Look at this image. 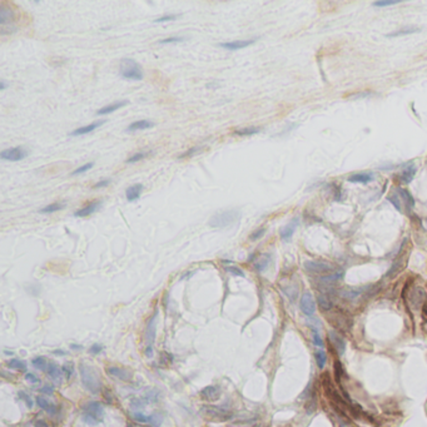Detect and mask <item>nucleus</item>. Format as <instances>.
Listing matches in <instances>:
<instances>
[{"mask_svg": "<svg viewBox=\"0 0 427 427\" xmlns=\"http://www.w3.org/2000/svg\"><path fill=\"white\" fill-rule=\"evenodd\" d=\"M79 371L82 383L86 387V390L89 391L91 393H94V395L100 392L101 381L96 370L92 367V366L87 365V363H80Z\"/></svg>", "mask_w": 427, "mask_h": 427, "instance_id": "obj_1", "label": "nucleus"}, {"mask_svg": "<svg viewBox=\"0 0 427 427\" xmlns=\"http://www.w3.org/2000/svg\"><path fill=\"white\" fill-rule=\"evenodd\" d=\"M82 419L89 426H96L104 419V407L100 402H88L83 407Z\"/></svg>", "mask_w": 427, "mask_h": 427, "instance_id": "obj_2", "label": "nucleus"}, {"mask_svg": "<svg viewBox=\"0 0 427 427\" xmlns=\"http://www.w3.org/2000/svg\"><path fill=\"white\" fill-rule=\"evenodd\" d=\"M119 74L120 77L128 80H142L144 74L141 65L133 60V59L124 58L120 60L119 64Z\"/></svg>", "mask_w": 427, "mask_h": 427, "instance_id": "obj_3", "label": "nucleus"}, {"mask_svg": "<svg viewBox=\"0 0 427 427\" xmlns=\"http://www.w3.org/2000/svg\"><path fill=\"white\" fill-rule=\"evenodd\" d=\"M200 414L204 419L212 422H227L233 419L232 412L214 405L200 406Z\"/></svg>", "mask_w": 427, "mask_h": 427, "instance_id": "obj_4", "label": "nucleus"}, {"mask_svg": "<svg viewBox=\"0 0 427 427\" xmlns=\"http://www.w3.org/2000/svg\"><path fill=\"white\" fill-rule=\"evenodd\" d=\"M240 213L238 209H228V211L219 212L216 213L209 219V226L213 228H225L228 226L235 225L236 222L239 219Z\"/></svg>", "mask_w": 427, "mask_h": 427, "instance_id": "obj_5", "label": "nucleus"}, {"mask_svg": "<svg viewBox=\"0 0 427 427\" xmlns=\"http://www.w3.org/2000/svg\"><path fill=\"white\" fill-rule=\"evenodd\" d=\"M303 266L304 270L310 272L311 275H330L333 271V266L326 262L306 261Z\"/></svg>", "mask_w": 427, "mask_h": 427, "instance_id": "obj_6", "label": "nucleus"}, {"mask_svg": "<svg viewBox=\"0 0 427 427\" xmlns=\"http://www.w3.org/2000/svg\"><path fill=\"white\" fill-rule=\"evenodd\" d=\"M28 155V150L24 147H13L9 149H4L0 153V157L4 160H10V162H19L24 159Z\"/></svg>", "mask_w": 427, "mask_h": 427, "instance_id": "obj_7", "label": "nucleus"}, {"mask_svg": "<svg viewBox=\"0 0 427 427\" xmlns=\"http://www.w3.org/2000/svg\"><path fill=\"white\" fill-rule=\"evenodd\" d=\"M155 320H157V313H154V315H153V317L150 318L149 322H148L147 329H145V342H147V350H145V355H147L148 357H150V356H152V346H153V342H154V338H155V327H157Z\"/></svg>", "mask_w": 427, "mask_h": 427, "instance_id": "obj_8", "label": "nucleus"}, {"mask_svg": "<svg viewBox=\"0 0 427 427\" xmlns=\"http://www.w3.org/2000/svg\"><path fill=\"white\" fill-rule=\"evenodd\" d=\"M299 307H301V311L306 316H308V317L313 316V313H315L316 311V302L315 299H313L312 294L306 292V293L302 296L301 302H299Z\"/></svg>", "mask_w": 427, "mask_h": 427, "instance_id": "obj_9", "label": "nucleus"}, {"mask_svg": "<svg viewBox=\"0 0 427 427\" xmlns=\"http://www.w3.org/2000/svg\"><path fill=\"white\" fill-rule=\"evenodd\" d=\"M200 397L204 401H208V402H216L221 398V388L217 387V386H207V387L203 388L199 392Z\"/></svg>", "mask_w": 427, "mask_h": 427, "instance_id": "obj_10", "label": "nucleus"}, {"mask_svg": "<svg viewBox=\"0 0 427 427\" xmlns=\"http://www.w3.org/2000/svg\"><path fill=\"white\" fill-rule=\"evenodd\" d=\"M257 39H247V40H235V42H227V43H221L219 47L227 50H239V49L247 48L256 43Z\"/></svg>", "mask_w": 427, "mask_h": 427, "instance_id": "obj_11", "label": "nucleus"}, {"mask_svg": "<svg viewBox=\"0 0 427 427\" xmlns=\"http://www.w3.org/2000/svg\"><path fill=\"white\" fill-rule=\"evenodd\" d=\"M342 276H343V272L342 271H338V272H333V273H330V275L323 276V277L320 278V285L321 287H323V292L326 291V288H331L332 286H333L334 283L337 282V281H339L342 278Z\"/></svg>", "mask_w": 427, "mask_h": 427, "instance_id": "obj_12", "label": "nucleus"}, {"mask_svg": "<svg viewBox=\"0 0 427 427\" xmlns=\"http://www.w3.org/2000/svg\"><path fill=\"white\" fill-rule=\"evenodd\" d=\"M101 206V200H94V202L88 203L87 206H84L83 208L78 209V211L74 212V217H88L91 216V214L95 213L96 211H98L99 208H100Z\"/></svg>", "mask_w": 427, "mask_h": 427, "instance_id": "obj_13", "label": "nucleus"}, {"mask_svg": "<svg viewBox=\"0 0 427 427\" xmlns=\"http://www.w3.org/2000/svg\"><path fill=\"white\" fill-rule=\"evenodd\" d=\"M329 337H330V341H331L332 346L336 348L337 353H338L339 356L343 355L344 351H346V341L343 339V337H341L338 333H337V332H334V331L330 332Z\"/></svg>", "mask_w": 427, "mask_h": 427, "instance_id": "obj_14", "label": "nucleus"}, {"mask_svg": "<svg viewBox=\"0 0 427 427\" xmlns=\"http://www.w3.org/2000/svg\"><path fill=\"white\" fill-rule=\"evenodd\" d=\"M14 11L10 6L5 5V4H1L0 5V25L1 27H5V25L10 24L11 22H14Z\"/></svg>", "mask_w": 427, "mask_h": 427, "instance_id": "obj_15", "label": "nucleus"}, {"mask_svg": "<svg viewBox=\"0 0 427 427\" xmlns=\"http://www.w3.org/2000/svg\"><path fill=\"white\" fill-rule=\"evenodd\" d=\"M105 123V120H98V122H94V123L88 124V126H84V127H79V128L74 129V131L70 133V136L72 137H79V136H84V134H88L91 133V132L95 131L98 127L103 126V124Z\"/></svg>", "mask_w": 427, "mask_h": 427, "instance_id": "obj_16", "label": "nucleus"}, {"mask_svg": "<svg viewBox=\"0 0 427 427\" xmlns=\"http://www.w3.org/2000/svg\"><path fill=\"white\" fill-rule=\"evenodd\" d=\"M297 226H298V219H293L291 223H288L287 226H285V227H283L282 230L280 231V236H281V238H282V240H286V242H288V240L292 238V236H293Z\"/></svg>", "mask_w": 427, "mask_h": 427, "instance_id": "obj_17", "label": "nucleus"}, {"mask_svg": "<svg viewBox=\"0 0 427 427\" xmlns=\"http://www.w3.org/2000/svg\"><path fill=\"white\" fill-rule=\"evenodd\" d=\"M108 374L112 376L117 377V379L122 380V381H131L132 380V372H129L126 369H119V367H108Z\"/></svg>", "mask_w": 427, "mask_h": 427, "instance_id": "obj_18", "label": "nucleus"}, {"mask_svg": "<svg viewBox=\"0 0 427 427\" xmlns=\"http://www.w3.org/2000/svg\"><path fill=\"white\" fill-rule=\"evenodd\" d=\"M142 192H143V185H141V183L131 186V187L127 188L126 190L127 200H128V202H134V200H137L141 197Z\"/></svg>", "mask_w": 427, "mask_h": 427, "instance_id": "obj_19", "label": "nucleus"}, {"mask_svg": "<svg viewBox=\"0 0 427 427\" xmlns=\"http://www.w3.org/2000/svg\"><path fill=\"white\" fill-rule=\"evenodd\" d=\"M127 104H128V101L127 100L115 101V103H112V104H109V105H105V107H101L100 109L96 110V115L110 114V113L115 112V110H118L119 108L124 107V105H127Z\"/></svg>", "mask_w": 427, "mask_h": 427, "instance_id": "obj_20", "label": "nucleus"}, {"mask_svg": "<svg viewBox=\"0 0 427 427\" xmlns=\"http://www.w3.org/2000/svg\"><path fill=\"white\" fill-rule=\"evenodd\" d=\"M37 403H38V406H39L40 409L44 410V411H47L49 415L58 414V406H55V405H54V403L49 402V401L47 400V398L40 397V396H38V397H37Z\"/></svg>", "mask_w": 427, "mask_h": 427, "instance_id": "obj_21", "label": "nucleus"}, {"mask_svg": "<svg viewBox=\"0 0 427 427\" xmlns=\"http://www.w3.org/2000/svg\"><path fill=\"white\" fill-rule=\"evenodd\" d=\"M154 126V123L153 122H150V120L147 119H142V120H137V122H133V123L131 124V126L128 127V128L126 129L127 132H137V131H143V129H149L152 128V127Z\"/></svg>", "mask_w": 427, "mask_h": 427, "instance_id": "obj_22", "label": "nucleus"}, {"mask_svg": "<svg viewBox=\"0 0 427 427\" xmlns=\"http://www.w3.org/2000/svg\"><path fill=\"white\" fill-rule=\"evenodd\" d=\"M374 179H375L374 173H357L348 177V182H351V183H363V185L370 183V182H372Z\"/></svg>", "mask_w": 427, "mask_h": 427, "instance_id": "obj_23", "label": "nucleus"}, {"mask_svg": "<svg viewBox=\"0 0 427 427\" xmlns=\"http://www.w3.org/2000/svg\"><path fill=\"white\" fill-rule=\"evenodd\" d=\"M420 32H421V29H420V28H416V27H403V28H401V29L395 30V32L388 33V34H386V37H387V38L402 37V35H410V34H415V33H420Z\"/></svg>", "mask_w": 427, "mask_h": 427, "instance_id": "obj_24", "label": "nucleus"}, {"mask_svg": "<svg viewBox=\"0 0 427 427\" xmlns=\"http://www.w3.org/2000/svg\"><path fill=\"white\" fill-rule=\"evenodd\" d=\"M415 174H416V166L415 164H409V166H406L402 173L400 174V178L403 183H410L414 179Z\"/></svg>", "mask_w": 427, "mask_h": 427, "instance_id": "obj_25", "label": "nucleus"}, {"mask_svg": "<svg viewBox=\"0 0 427 427\" xmlns=\"http://www.w3.org/2000/svg\"><path fill=\"white\" fill-rule=\"evenodd\" d=\"M261 132V127H243L238 128L233 132V136L236 137H248L253 134H258Z\"/></svg>", "mask_w": 427, "mask_h": 427, "instance_id": "obj_26", "label": "nucleus"}, {"mask_svg": "<svg viewBox=\"0 0 427 427\" xmlns=\"http://www.w3.org/2000/svg\"><path fill=\"white\" fill-rule=\"evenodd\" d=\"M271 263V256L270 254H263L258 258V261L254 262V268H256L258 272H263L268 268Z\"/></svg>", "mask_w": 427, "mask_h": 427, "instance_id": "obj_27", "label": "nucleus"}, {"mask_svg": "<svg viewBox=\"0 0 427 427\" xmlns=\"http://www.w3.org/2000/svg\"><path fill=\"white\" fill-rule=\"evenodd\" d=\"M304 410H306L307 415H313L316 412V410H317V395H316V391L312 393V396H311L308 400H306Z\"/></svg>", "mask_w": 427, "mask_h": 427, "instance_id": "obj_28", "label": "nucleus"}, {"mask_svg": "<svg viewBox=\"0 0 427 427\" xmlns=\"http://www.w3.org/2000/svg\"><path fill=\"white\" fill-rule=\"evenodd\" d=\"M47 372H48V376L50 377V379L55 380V381H59V380H60V376H62L63 374L62 370L59 369V366L55 365L54 362H49Z\"/></svg>", "mask_w": 427, "mask_h": 427, "instance_id": "obj_29", "label": "nucleus"}, {"mask_svg": "<svg viewBox=\"0 0 427 427\" xmlns=\"http://www.w3.org/2000/svg\"><path fill=\"white\" fill-rule=\"evenodd\" d=\"M317 303H318V306L322 308V311H326V312H329V311L332 308V302H331V299H330L329 297L326 296V293L318 294Z\"/></svg>", "mask_w": 427, "mask_h": 427, "instance_id": "obj_30", "label": "nucleus"}, {"mask_svg": "<svg viewBox=\"0 0 427 427\" xmlns=\"http://www.w3.org/2000/svg\"><path fill=\"white\" fill-rule=\"evenodd\" d=\"M32 363L35 369L39 370V371H47V370H48L49 362L47 361L46 357H43V356H38V357L33 358Z\"/></svg>", "mask_w": 427, "mask_h": 427, "instance_id": "obj_31", "label": "nucleus"}, {"mask_svg": "<svg viewBox=\"0 0 427 427\" xmlns=\"http://www.w3.org/2000/svg\"><path fill=\"white\" fill-rule=\"evenodd\" d=\"M65 207L64 203H51V204H49V206L44 207V208L40 209V213L43 214H49V213H55V212L60 211V209H63Z\"/></svg>", "mask_w": 427, "mask_h": 427, "instance_id": "obj_32", "label": "nucleus"}, {"mask_svg": "<svg viewBox=\"0 0 427 427\" xmlns=\"http://www.w3.org/2000/svg\"><path fill=\"white\" fill-rule=\"evenodd\" d=\"M363 288H346V289H342L341 291V296L343 297V298H347V299H355L356 297L360 296L361 293H362Z\"/></svg>", "mask_w": 427, "mask_h": 427, "instance_id": "obj_33", "label": "nucleus"}, {"mask_svg": "<svg viewBox=\"0 0 427 427\" xmlns=\"http://www.w3.org/2000/svg\"><path fill=\"white\" fill-rule=\"evenodd\" d=\"M398 193H400L401 197H402V199L406 202V206L409 207V208H414L415 199H414V197L411 195V193H410L409 190H403V188H398Z\"/></svg>", "mask_w": 427, "mask_h": 427, "instance_id": "obj_34", "label": "nucleus"}, {"mask_svg": "<svg viewBox=\"0 0 427 427\" xmlns=\"http://www.w3.org/2000/svg\"><path fill=\"white\" fill-rule=\"evenodd\" d=\"M8 367H10V369H14V370H18V371L27 372V363H25L24 361L11 360L8 362Z\"/></svg>", "mask_w": 427, "mask_h": 427, "instance_id": "obj_35", "label": "nucleus"}, {"mask_svg": "<svg viewBox=\"0 0 427 427\" xmlns=\"http://www.w3.org/2000/svg\"><path fill=\"white\" fill-rule=\"evenodd\" d=\"M149 155V152H138V153H134L133 155H131V157L128 158V159L126 160L127 164H133L137 163V162H139V160L144 159L145 157H148Z\"/></svg>", "mask_w": 427, "mask_h": 427, "instance_id": "obj_36", "label": "nucleus"}, {"mask_svg": "<svg viewBox=\"0 0 427 427\" xmlns=\"http://www.w3.org/2000/svg\"><path fill=\"white\" fill-rule=\"evenodd\" d=\"M315 357H316V362H317L318 367H320V369H323V367L326 366V362H327L326 353L323 352V351H321V350L316 351Z\"/></svg>", "mask_w": 427, "mask_h": 427, "instance_id": "obj_37", "label": "nucleus"}, {"mask_svg": "<svg viewBox=\"0 0 427 427\" xmlns=\"http://www.w3.org/2000/svg\"><path fill=\"white\" fill-rule=\"evenodd\" d=\"M162 421H163V419H162V416H160V414H153L149 416V425L153 427H159L160 425H162Z\"/></svg>", "mask_w": 427, "mask_h": 427, "instance_id": "obj_38", "label": "nucleus"}, {"mask_svg": "<svg viewBox=\"0 0 427 427\" xmlns=\"http://www.w3.org/2000/svg\"><path fill=\"white\" fill-rule=\"evenodd\" d=\"M186 38L183 37H168L164 38V39H160V44H172V43H181V42H185Z\"/></svg>", "mask_w": 427, "mask_h": 427, "instance_id": "obj_39", "label": "nucleus"}, {"mask_svg": "<svg viewBox=\"0 0 427 427\" xmlns=\"http://www.w3.org/2000/svg\"><path fill=\"white\" fill-rule=\"evenodd\" d=\"M93 166H94L93 162H89V163H87V164H84V166L79 167V168L74 169V171L72 172V176H78V174L86 173V172H88L89 169H91Z\"/></svg>", "mask_w": 427, "mask_h": 427, "instance_id": "obj_40", "label": "nucleus"}, {"mask_svg": "<svg viewBox=\"0 0 427 427\" xmlns=\"http://www.w3.org/2000/svg\"><path fill=\"white\" fill-rule=\"evenodd\" d=\"M401 0H381V1H375L374 5L379 6V8H383V6L395 5V4L400 3Z\"/></svg>", "mask_w": 427, "mask_h": 427, "instance_id": "obj_41", "label": "nucleus"}, {"mask_svg": "<svg viewBox=\"0 0 427 427\" xmlns=\"http://www.w3.org/2000/svg\"><path fill=\"white\" fill-rule=\"evenodd\" d=\"M200 150L199 145H195V147L190 148V149L186 150L185 153H182V154L178 155V158H187V157H193V155L195 154V153H198Z\"/></svg>", "mask_w": 427, "mask_h": 427, "instance_id": "obj_42", "label": "nucleus"}, {"mask_svg": "<svg viewBox=\"0 0 427 427\" xmlns=\"http://www.w3.org/2000/svg\"><path fill=\"white\" fill-rule=\"evenodd\" d=\"M226 271H227L228 273H231V275L233 276H238V277H244V272H243L240 268L235 267V266H228V267H226Z\"/></svg>", "mask_w": 427, "mask_h": 427, "instance_id": "obj_43", "label": "nucleus"}, {"mask_svg": "<svg viewBox=\"0 0 427 427\" xmlns=\"http://www.w3.org/2000/svg\"><path fill=\"white\" fill-rule=\"evenodd\" d=\"M177 18H178V15H176V14H168V15H163V16H159V18L154 19V23L171 22V20H176Z\"/></svg>", "mask_w": 427, "mask_h": 427, "instance_id": "obj_44", "label": "nucleus"}, {"mask_svg": "<svg viewBox=\"0 0 427 427\" xmlns=\"http://www.w3.org/2000/svg\"><path fill=\"white\" fill-rule=\"evenodd\" d=\"M19 397H20V400L24 401L28 409H32V407H33V401H32V398H30V396L28 395V393L23 392V391H22V392H19Z\"/></svg>", "mask_w": 427, "mask_h": 427, "instance_id": "obj_45", "label": "nucleus"}, {"mask_svg": "<svg viewBox=\"0 0 427 427\" xmlns=\"http://www.w3.org/2000/svg\"><path fill=\"white\" fill-rule=\"evenodd\" d=\"M62 371H63V374L65 375V377H67V379L69 380L70 377H72V375H73V365H72V363L68 362V363H65V365H63Z\"/></svg>", "mask_w": 427, "mask_h": 427, "instance_id": "obj_46", "label": "nucleus"}, {"mask_svg": "<svg viewBox=\"0 0 427 427\" xmlns=\"http://www.w3.org/2000/svg\"><path fill=\"white\" fill-rule=\"evenodd\" d=\"M264 233H266V228H259V230L254 231V232L249 236V238H251V240H257L261 237H263Z\"/></svg>", "mask_w": 427, "mask_h": 427, "instance_id": "obj_47", "label": "nucleus"}, {"mask_svg": "<svg viewBox=\"0 0 427 427\" xmlns=\"http://www.w3.org/2000/svg\"><path fill=\"white\" fill-rule=\"evenodd\" d=\"M133 417L136 421L141 422V424H145V422L149 421V416H145L144 414H141V412H136V414H133Z\"/></svg>", "mask_w": 427, "mask_h": 427, "instance_id": "obj_48", "label": "nucleus"}, {"mask_svg": "<svg viewBox=\"0 0 427 427\" xmlns=\"http://www.w3.org/2000/svg\"><path fill=\"white\" fill-rule=\"evenodd\" d=\"M313 343H315L316 346H318V347H322L323 346V341H322V338H321L320 333H318L317 331L313 332Z\"/></svg>", "mask_w": 427, "mask_h": 427, "instance_id": "obj_49", "label": "nucleus"}, {"mask_svg": "<svg viewBox=\"0 0 427 427\" xmlns=\"http://www.w3.org/2000/svg\"><path fill=\"white\" fill-rule=\"evenodd\" d=\"M103 350V347H101L99 343H94L93 346H92L91 348H89V352L92 353V355H98V353H100V351Z\"/></svg>", "mask_w": 427, "mask_h": 427, "instance_id": "obj_50", "label": "nucleus"}, {"mask_svg": "<svg viewBox=\"0 0 427 427\" xmlns=\"http://www.w3.org/2000/svg\"><path fill=\"white\" fill-rule=\"evenodd\" d=\"M110 183V179H101V181H99L98 183H95V185L93 186V188H103V187H107L108 185Z\"/></svg>", "mask_w": 427, "mask_h": 427, "instance_id": "obj_51", "label": "nucleus"}, {"mask_svg": "<svg viewBox=\"0 0 427 427\" xmlns=\"http://www.w3.org/2000/svg\"><path fill=\"white\" fill-rule=\"evenodd\" d=\"M25 380H27L28 382H30V383H38V382H39V379H38L34 374H27L25 375Z\"/></svg>", "mask_w": 427, "mask_h": 427, "instance_id": "obj_52", "label": "nucleus"}, {"mask_svg": "<svg viewBox=\"0 0 427 427\" xmlns=\"http://www.w3.org/2000/svg\"><path fill=\"white\" fill-rule=\"evenodd\" d=\"M40 392L47 393V395H51V393L54 392V387L53 386H44L43 388H40Z\"/></svg>", "mask_w": 427, "mask_h": 427, "instance_id": "obj_53", "label": "nucleus"}, {"mask_svg": "<svg viewBox=\"0 0 427 427\" xmlns=\"http://www.w3.org/2000/svg\"><path fill=\"white\" fill-rule=\"evenodd\" d=\"M145 402L143 400H141V398H136V400L132 401V406H134V407H142V406H144Z\"/></svg>", "mask_w": 427, "mask_h": 427, "instance_id": "obj_54", "label": "nucleus"}, {"mask_svg": "<svg viewBox=\"0 0 427 427\" xmlns=\"http://www.w3.org/2000/svg\"><path fill=\"white\" fill-rule=\"evenodd\" d=\"M388 200H390V202H391V203H392L393 206H395V207H396V208H397V209H398V211H401V204H400V200H398V199H397V198H396V199H395V198H392V197H388Z\"/></svg>", "mask_w": 427, "mask_h": 427, "instance_id": "obj_55", "label": "nucleus"}, {"mask_svg": "<svg viewBox=\"0 0 427 427\" xmlns=\"http://www.w3.org/2000/svg\"><path fill=\"white\" fill-rule=\"evenodd\" d=\"M34 427H49V425L44 420H38L34 424Z\"/></svg>", "mask_w": 427, "mask_h": 427, "instance_id": "obj_56", "label": "nucleus"}, {"mask_svg": "<svg viewBox=\"0 0 427 427\" xmlns=\"http://www.w3.org/2000/svg\"><path fill=\"white\" fill-rule=\"evenodd\" d=\"M5 88H6V83L4 82V80H1V82H0V89H1V91H4Z\"/></svg>", "mask_w": 427, "mask_h": 427, "instance_id": "obj_57", "label": "nucleus"}, {"mask_svg": "<svg viewBox=\"0 0 427 427\" xmlns=\"http://www.w3.org/2000/svg\"><path fill=\"white\" fill-rule=\"evenodd\" d=\"M55 355H64V351H54Z\"/></svg>", "mask_w": 427, "mask_h": 427, "instance_id": "obj_58", "label": "nucleus"}, {"mask_svg": "<svg viewBox=\"0 0 427 427\" xmlns=\"http://www.w3.org/2000/svg\"><path fill=\"white\" fill-rule=\"evenodd\" d=\"M128 427H133V426H131V425H129V426H128Z\"/></svg>", "mask_w": 427, "mask_h": 427, "instance_id": "obj_59", "label": "nucleus"}]
</instances>
